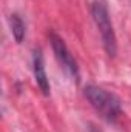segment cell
<instances>
[{"label": "cell", "mask_w": 131, "mask_h": 132, "mask_svg": "<svg viewBox=\"0 0 131 132\" xmlns=\"http://www.w3.org/2000/svg\"><path fill=\"white\" fill-rule=\"evenodd\" d=\"M85 97L90 104L108 121H114L122 114V104L119 97L100 86L88 85L85 88Z\"/></svg>", "instance_id": "obj_1"}, {"label": "cell", "mask_w": 131, "mask_h": 132, "mask_svg": "<svg viewBox=\"0 0 131 132\" xmlns=\"http://www.w3.org/2000/svg\"><path fill=\"white\" fill-rule=\"evenodd\" d=\"M91 14H93L94 23L100 32L105 52L108 54V57H114L117 52V40H116V34H114V28L110 19L106 3L103 0H94L91 6Z\"/></svg>", "instance_id": "obj_2"}, {"label": "cell", "mask_w": 131, "mask_h": 132, "mask_svg": "<svg viewBox=\"0 0 131 132\" xmlns=\"http://www.w3.org/2000/svg\"><path fill=\"white\" fill-rule=\"evenodd\" d=\"M49 42H51V46H53V51L56 54V59L57 62L60 63V66L65 69V72H68L76 81H79V66H77V62L74 60L72 54L69 52L68 46L65 45L63 38L59 37L56 32L49 34Z\"/></svg>", "instance_id": "obj_3"}, {"label": "cell", "mask_w": 131, "mask_h": 132, "mask_svg": "<svg viewBox=\"0 0 131 132\" xmlns=\"http://www.w3.org/2000/svg\"><path fill=\"white\" fill-rule=\"evenodd\" d=\"M33 69H34V77H35V83L40 88L43 95H49L51 92V86H49V78L46 75V69H45V62H43V55L40 49L34 51L33 57Z\"/></svg>", "instance_id": "obj_4"}, {"label": "cell", "mask_w": 131, "mask_h": 132, "mask_svg": "<svg viewBox=\"0 0 131 132\" xmlns=\"http://www.w3.org/2000/svg\"><path fill=\"white\" fill-rule=\"evenodd\" d=\"M9 25H11V32L14 35L17 43H22L25 38V23L19 14H11L9 15Z\"/></svg>", "instance_id": "obj_5"}, {"label": "cell", "mask_w": 131, "mask_h": 132, "mask_svg": "<svg viewBox=\"0 0 131 132\" xmlns=\"http://www.w3.org/2000/svg\"><path fill=\"white\" fill-rule=\"evenodd\" d=\"M90 132H102V131H100L99 128H96V126H93V125H91V126H90Z\"/></svg>", "instance_id": "obj_6"}]
</instances>
